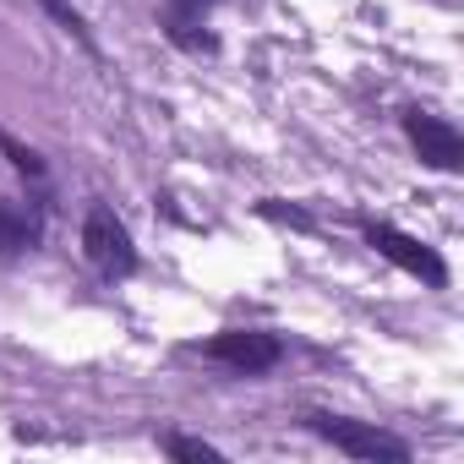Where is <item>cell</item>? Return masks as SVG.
Returning a JSON list of instances; mask_svg holds the SVG:
<instances>
[{"mask_svg": "<svg viewBox=\"0 0 464 464\" xmlns=\"http://www.w3.org/2000/svg\"><path fill=\"white\" fill-rule=\"evenodd\" d=\"M306 420H312V431H317L323 442H334V448H339V453H350V459L410 464V448H404L399 437H388V431L366 426V420H350V415H306Z\"/></svg>", "mask_w": 464, "mask_h": 464, "instance_id": "1", "label": "cell"}, {"mask_svg": "<svg viewBox=\"0 0 464 464\" xmlns=\"http://www.w3.org/2000/svg\"><path fill=\"white\" fill-rule=\"evenodd\" d=\"M82 246H88V263H93L99 274H110V279H126V274L137 268L131 229H126L104 202H93L88 218H82Z\"/></svg>", "mask_w": 464, "mask_h": 464, "instance_id": "2", "label": "cell"}, {"mask_svg": "<svg viewBox=\"0 0 464 464\" xmlns=\"http://www.w3.org/2000/svg\"><path fill=\"white\" fill-rule=\"evenodd\" d=\"M366 246H372L377 257H388L393 268H404L410 279L448 285V268H442V257H437L431 246H420L415 236H404V229H393V224H372V229H366Z\"/></svg>", "mask_w": 464, "mask_h": 464, "instance_id": "3", "label": "cell"}, {"mask_svg": "<svg viewBox=\"0 0 464 464\" xmlns=\"http://www.w3.org/2000/svg\"><path fill=\"white\" fill-rule=\"evenodd\" d=\"M279 355H285V344H279L274 334H263V328H224V334L208 339V361L236 366V372H246V377L279 366Z\"/></svg>", "mask_w": 464, "mask_h": 464, "instance_id": "4", "label": "cell"}, {"mask_svg": "<svg viewBox=\"0 0 464 464\" xmlns=\"http://www.w3.org/2000/svg\"><path fill=\"white\" fill-rule=\"evenodd\" d=\"M404 137L415 142L420 164H431V169H459V164H464V137H459L453 121H442V115L410 110V115H404Z\"/></svg>", "mask_w": 464, "mask_h": 464, "instance_id": "5", "label": "cell"}, {"mask_svg": "<svg viewBox=\"0 0 464 464\" xmlns=\"http://www.w3.org/2000/svg\"><path fill=\"white\" fill-rule=\"evenodd\" d=\"M34 236H39V229H34V218L12 202V197H0V252H28L34 246Z\"/></svg>", "mask_w": 464, "mask_h": 464, "instance_id": "6", "label": "cell"}, {"mask_svg": "<svg viewBox=\"0 0 464 464\" xmlns=\"http://www.w3.org/2000/svg\"><path fill=\"white\" fill-rule=\"evenodd\" d=\"M164 453L169 459H197V464H218L224 453L213 448V442H202V437H164Z\"/></svg>", "mask_w": 464, "mask_h": 464, "instance_id": "7", "label": "cell"}, {"mask_svg": "<svg viewBox=\"0 0 464 464\" xmlns=\"http://www.w3.org/2000/svg\"><path fill=\"white\" fill-rule=\"evenodd\" d=\"M39 6H44V12H50V17H55V23H61V28H66L77 44H88V50H93V34H88V23H82L72 6H66V0H39Z\"/></svg>", "mask_w": 464, "mask_h": 464, "instance_id": "8", "label": "cell"}, {"mask_svg": "<svg viewBox=\"0 0 464 464\" xmlns=\"http://www.w3.org/2000/svg\"><path fill=\"white\" fill-rule=\"evenodd\" d=\"M0 153H6V159H12V164H17V169H23V175H34V180H39V175H44V159H39V153H34V148H23V142H17V137H12V131H0Z\"/></svg>", "mask_w": 464, "mask_h": 464, "instance_id": "9", "label": "cell"}, {"mask_svg": "<svg viewBox=\"0 0 464 464\" xmlns=\"http://www.w3.org/2000/svg\"><path fill=\"white\" fill-rule=\"evenodd\" d=\"M263 213H268V218H285V224H295V229H312V218H306L301 208H285V202H263Z\"/></svg>", "mask_w": 464, "mask_h": 464, "instance_id": "10", "label": "cell"}, {"mask_svg": "<svg viewBox=\"0 0 464 464\" xmlns=\"http://www.w3.org/2000/svg\"><path fill=\"white\" fill-rule=\"evenodd\" d=\"M180 12H202V6H213V0H175Z\"/></svg>", "mask_w": 464, "mask_h": 464, "instance_id": "11", "label": "cell"}]
</instances>
